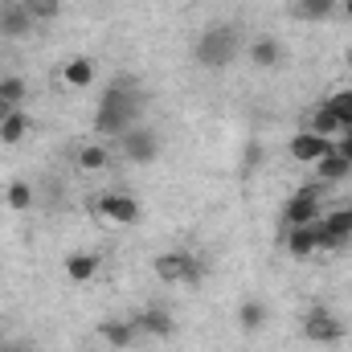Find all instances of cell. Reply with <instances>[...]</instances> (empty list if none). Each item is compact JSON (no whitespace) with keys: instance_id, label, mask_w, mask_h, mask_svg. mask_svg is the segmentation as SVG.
<instances>
[{"instance_id":"obj_1","label":"cell","mask_w":352,"mask_h":352,"mask_svg":"<svg viewBox=\"0 0 352 352\" xmlns=\"http://www.w3.org/2000/svg\"><path fill=\"white\" fill-rule=\"evenodd\" d=\"M140 107H144V98H140V90H135L131 78L111 82V87L102 90V98H98V115H94V131H98V140H123V135L135 127Z\"/></svg>"},{"instance_id":"obj_2","label":"cell","mask_w":352,"mask_h":352,"mask_svg":"<svg viewBox=\"0 0 352 352\" xmlns=\"http://www.w3.org/2000/svg\"><path fill=\"white\" fill-rule=\"evenodd\" d=\"M238 54H242V29L238 25H209L192 45V58L205 70H226Z\"/></svg>"},{"instance_id":"obj_3","label":"cell","mask_w":352,"mask_h":352,"mask_svg":"<svg viewBox=\"0 0 352 352\" xmlns=\"http://www.w3.org/2000/svg\"><path fill=\"white\" fill-rule=\"evenodd\" d=\"M152 270H156V278L160 283H201V274H205V263L197 258V254H188V250H168V254H160L156 263H152Z\"/></svg>"},{"instance_id":"obj_4","label":"cell","mask_w":352,"mask_h":352,"mask_svg":"<svg viewBox=\"0 0 352 352\" xmlns=\"http://www.w3.org/2000/svg\"><path fill=\"white\" fill-rule=\"evenodd\" d=\"M303 336L311 340V344H340L344 340V324L328 311V307H307V316H303Z\"/></svg>"},{"instance_id":"obj_5","label":"cell","mask_w":352,"mask_h":352,"mask_svg":"<svg viewBox=\"0 0 352 352\" xmlns=\"http://www.w3.org/2000/svg\"><path fill=\"white\" fill-rule=\"evenodd\" d=\"M94 213L107 217L111 226H135L144 209H140V201L127 197V192H102V197L94 201Z\"/></svg>"},{"instance_id":"obj_6","label":"cell","mask_w":352,"mask_h":352,"mask_svg":"<svg viewBox=\"0 0 352 352\" xmlns=\"http://www.w3.org/2000/svg\"><path fill=\"white\" fill-rule=\"evenodd\" d=\"M119 148H123V156L131 160V164H152L156 156H160V135L152 131V127H131L123 140H119Z\"/></svg>"},{"instance_id":"obj_7","label":"cell","mask_w":352,"mask_h":352,"mask_svg":"<svg viewBox=\"0 0 352 352\" xmlns=\"http://www.w3.org/2000/svg\"><path fill=\"white\" fill-rule=\"evenodd\" d=\"M349 238H352V205L320 217V250H340Z\"/></svg>"},{"instance_id":"obj_8","label":"cell","mask_w":352,"mask_h":352,"mask_svg":"<svg viewBox=\"0 0 352 352\" xmlns=\"http://www.w3.org/2000/svg\"><path fill=\"white\" fill-rule=\"evenodd\" d=\"M332 144L336 140H324V135H311V131H295L291 135V144H287V152H291V160H299V164H320L328 152H332Z\"/></svg>"},{"instance_id":"obj_9","label":"cell","mask_w":352,"mask_h":352,"mask_svg":"<svg viewBox=\"0 0 352 352\" xmlns=\"http://www.w3.org/2000/svg\"><path fill=\"white\" fill-rule=\"evenodd\" d=\"M135 320V328H140V336H152V340H164V336H173L176 320L168 307H160V303H152V307H144L140 316H131Z\"/></svg>"},{"instance_id":"obj_10","label":"cell","mask_w":352,"mask_h":352,"mask_svg":"<svg viewBox=\"0 0 352 352\" xmlns=\"http://www.w3.org/2000/svg\"><path fill=\"white\" fill-rule=\"evenodd\" d=\"M283 217H287V226H307V221H320L324 213H320V197H316V188H299V192L287 201Z\"/></svg>"},{"instance_id":"obj_11","label":"cell","mask_w":352,"mask_h":352,"mask_svg":"<svg viewBox=\"0 0 352 352\" xmlns=\"http://www.w3.org/2000/svg\"><path fill=\"white\" fill-rule=\"evenodd\" d=\"M287 254H291V258H311V254H320V221L287 226Z\"/></svg>"},{"instance_id":"obj_12","label":"cell","mask_w":352,"mask_h":352,"mask_svg":"<svg viewBox=\"0 0 352 352\" xmlns=\"http://www.w3.org/2000/svg\"><path fill=\"white\" fill-rule=\"evenodd\" d=\"M33 16L25 12V4L21 0H8V4H0V37H29L33 33Z\"/></svg>"},{"instance_id":"obj_13","label":"cell","mask_w":352,"mask_h":352,"mask_svg":"<svg viewBox=\"0 0 352 352\" xmlns=\"http://www.w3.org/2000/svg\"><path fill=\"white\" fill-rule=\"evenodd\" d=\"M303 131L324 135V140H336V135H340V119L328 111V102H316V107L303 115Z\"/></svg>"},{"instance_id":"obj_14","label":"cell","mask_w":352,"mask_h":352,"mask_svg":"<svg viewBox=\"0 0 352 352\" xmlns=\"http://www.w3.org/2000/svg\"><path fill=\"white\" fill-rule=\"evenodd\" d=\"M98 336H102L111 349H131V344L140 340V328H135V320H107V324L98 328Z\"/></svg>"},{"instance_id":"obj_15","label":"cell","mask_w":352,"mask_h":352,"mask_svg":"<svg viewBox=\"0 0 352 352\" xmlns=\"http://www.w3.org/2000/svg\"><path fill=\"white\" fill-rule=\"evenodd\" d=\"M246 54H250V62H254V66L270 70V66H278V62H283V41L266 33V37H254V41H250V50H246Z\"/></svg>"},{"instance_id":"obj_16","label":"cell","mask_w":352,"mask_h":352,"mask_svg":"<svg viewBox=\"0 0 352 352\" xmlns=\"http://www.w3.org/2000/svg\"><path fill=\"white\" fill-rule=\"evenodd\" d=\"M111 168V144H82L78 148V173H102Z\"/></svg>"},{"instance_id":"obj_17","label":"cell","mask_w":352,"mask_h":352,"mask_svg":"<svg viewBox=\"0 0 352 352\" xmlns=\"http://www.w3.org/2000/svg\"><path fill=\"white\" fill-rule=\"evenodd\" d=\"M62 82L74 90H87L94 82V62L90 58H70L66 66H62Z\"/></svg>"},{"instance_id":"obj_18","label":"cell","mask_w":352,"mask_h":352,"mask_svg":"<svg viewBox=\"0 0 352 352\" xmlns=\"http://www.w3.org/2000/svg\"><path fill=\"white\" fill-rule=\"evenodd\" d=\"M316 173H320V180H324V184H336V180H344V176L352 173V164L340 156V152H336V144H332V152L316 164Z\"/></svg>"},{"instance_id":"obj_19","label":"cell","mask_w":352,"mask_h":352,"mask_svg":"<svg viewBox=\"0 0 352 352\" xmlns=\"http://www.w3.org/2000/svg\"><path fill=\"white\" fill-rule=\"evenodd\" d=\"M340 0H295V16L299 21H328L336 12Z\"/></svg>"},{"instance_id":"obj_20","label":"cell","mask_w":352,"mask_h":352,"mask_svg":"<svg viewBox=\"0 0 352 352\" xmlns=\"http://www.w3.org/2000/svg\"><path fill=\"white\" fill-rule=\"evenodd\" d=\"M98 263H102L98 254H70V258H66V274H70L74 283H87V278L98 274Z\"/></svg>"},{"instance_id":"obj_21","label":"cell","mask_w":352,"mask_h":352,"mask_svg":"<svg viewBox=\"0 0 352 352\" xmlns=\"http://www.w3.org/2000/svg\"><path fill=\"white\" fill-rule=\"evenodd\" d=\"M29 135V115L25 111H12L4 123H0V144H21Z\"/></svg>"},{"instance_id":"obj_22","label":"cell","mask_w":352,"mask_h":352,"mask_svg":"<svg viewBox=\"0 0 352 352\" xmlns=\"http://www.w3.org/2000/svg\"><path fill=\"white\" fill-rule=\"evenodd\" d=\"M328 111L340 119V131H352V90H336L332 98H324Z\"/></svg>"},{"instance_id":"obj_23","label":"cell","mask_w":352,"mask_h":352,"mask_svg":"<svg viewBox=\"0 0 352 352\" xmlns=\"http://www.w3.org/2000/svg\"><path fill=\"white\" fill-rule=\"evenodd\" d=\"M263 320H266V307L258 303V299H246L242 311H238V324H242L246 332H254V328H263Z\"/></svg>"},{"instance_id":"obj_24","label":"cell","mask_w":352,"mask_h":352,"mask_svg":"<svg viewBox=\"0 0 352 352\" xmlns=\"http://www.w3.org/2000/svg\"><path fill=\"white\" fill-rule=\"evenodd\" d=\"M21 4H25V12L33 21H54L62 12V0H21Z\"/></svg>"},{"instance_id":"obj_25","label":"cell","mask_w":352,"mask_h":352,"mask_svg":"<svg viewBox=\"0 0 352 352\" xmlns=\"http://www.w3.org/2000/svg\"><path fill=\"white\" fill-rule=\"evenodd\" d=\"M0 94H4L12 107H21V102H25V94H29V87H25V78H21V74H8V78H0Z\"/></svg>"},{"instance_id":"obj_26","label":"cell","mask_w":352,"mask_h":352,"mask_svg":"<svg viewBox=\"0 0 352 352\" xmlns=\"http://www.w3.org/2000/svg\"><path fill=\"white\" fill-rule=\"evenodd\" d=\"M4 201H8V209H29V205H33V188H29L25 180H16V184H8Z\"/></svg>"},{"instance_id":"obj_27","label":"cell","mask_w":352,"mask_h":352,"mask_svg":"<svg viewBox=\"0 0 352 352\" xmlns=\"http://www.w3.org/2000/svg\"><path fill=\"white\" fill-rule=\"evenodd\" d=\"M336 152L352 164V131H340V135H336Z\"/></svg>"},{"instance_id":"obj_28","label":"cell","mask_w":352,"mask_h":352,"mask_svg":"<svg viewBox=\"0 0 352 352\" xmlns=\"http://www.w3.org/2000/svg\"><path fill=\"white\" fill-rule=\"evenodd\" d=\"M258 160H263V148H258V144H250V148H246V164H258Z\"/></svg>"},{"instance_id":"obj_29","label":"cell","mask_w":352,"mask_h":352,"mask_svg":"<svg viewBox=\"0 0 352 352\" xmlns=\"http://www.w3.org/2000/svg\"><path fill=\"white\" fill-rule=\"evenodd\" d=\"M12 111H21V107H12V102H8V98H4V94H0V123H4V119H8V115H12Z\"/></svg>"},{"instance_id":"obj_30","label":"cell","mask_w":352,"mask_h":352,"mask_svg":"<svg viewBox=\"0 0 352 352\" xmlns=\"http://www.w3.org/2000/svg\"><path fill=\"white\" fill-rule=\"evenodd\" d=\"M344 16H352V0H344Z\"/></svg>"},{"instance_id":"obj_31","label":"cell","mask_w":352,"mask_h":352,"mask_svg":"<svg viewBox=\"0 0 352 352\" xmlns=\"http://www.w3.org/2000/svg\"><path fill=\"white\" fill-rule=\"evenodd\" d=\"M0 352H21V349H4V344H0Z\"/></svg>"},{"instance_id":"obj_32","label":"cell","mask_w":352,"mask_h":352,"mask_svg":"<svg viewBox=\"0 0 352 352\" xmlns=\"http://www.w3.org/2000/svg\"><path fill=\"white\" fill-rule=\"evenodd\" d=\"M349 66H352V45H349Z\"/></svg>"}]
</instances>
